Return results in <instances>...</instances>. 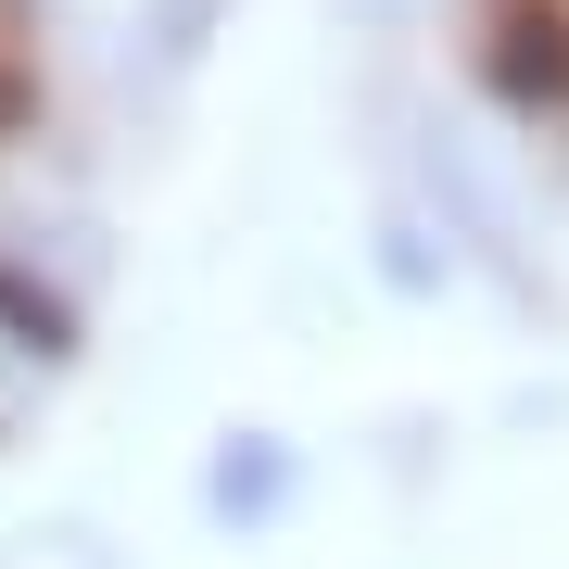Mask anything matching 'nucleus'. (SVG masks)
<instances>
[{
  "label": "nucleus",
  "instance_id": "1",
  "mask_svg": "<svg viewBox=\"0 0 569 569\" xmlns=\"http://www.w3.org/2000/svg\"><path fill=\"white\" fill-rule=\"evenodd\" d=\"M216 493H228V507H266V493H279V468H266V456H228Z\"/></svg>",
  "mask_w": 569,
  "mask_h": 569
}]
</instances>
